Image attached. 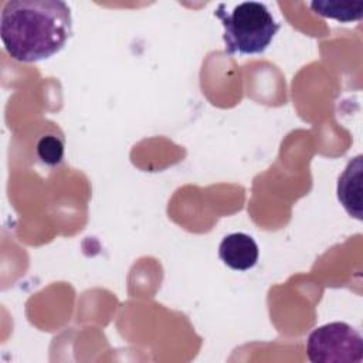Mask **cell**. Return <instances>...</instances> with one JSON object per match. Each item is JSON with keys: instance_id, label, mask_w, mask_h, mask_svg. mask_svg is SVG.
<instances>
[{"instance_id": "obj_2", "label": "cell", "mask_w": 363, "mask_h": 363, "mask_svg": "<svg viewBox=\"0 0 363 363\" xmlns=\"http://www.w3.org/2000/svg\"><path fill=\"white\" fill-rule=\"evenodd\" d=\"M214 16L223 24V41L228 55L262 54L279 30L267 6L258 1L240 3L230 11H225V4H220Z\"/></svg>"}, {"instance_id": "obj_4", "label": "cell", "mask_w": 363, "mask_h": 363, "mask_svg": "<svg viewBox=\"0 0 363 363\" xmlns=\"http://www.w3.org/2000/svg\"><path fill=\"white\" fill-rule=\"evenodd\" d=\"M218 257L231 269L247 271L257 264L259 248L251 235L233 233L225 235L220 242Z\"/></svg>"}, {"instance_id": "obj_5", "label": "cell", "mask_w": 363, "mask_h": 363, "mask_svg": "<svg viewBox=\"0 0 363 363\" xmlns=\"http://www.w3.org/2000/svg\"><path fill=\"white\" fill-rule=\"evenodd\" d=\"M362 156L350 160L337 182V199L343 208L362 220Z\"/></svg>"}, {"instance_id": "obj_6", "label": "cell", "mask_w": 363, "mask_h": 363, "mask_svg": "<svg viewBox=\"0 0 363 363\" xmlns=\"http://www.w3.org/2000/svg\"><path fill=\"white\" fill-rule=\"evenodd\" d=\"M311 9L326 18H333L340 23L357 21L363 17V1H312Z\"/></svg>"}, {"instance_id": "obj_7", "label": "cell", "mask_w": 363, "mask_h": 363, "mask_svg": "<svg viewBox=\"0 0 363 363\" xmlns=\"http://www.w3.org/2000/svg\"><path fill=\"white\" fill-rule=\"evenodd\" d=\"M37 156L47 166H57L64 157V142L54 136H43L37 143Z\"/></svg>"}, {"instance_id": "obj_1", "label": "cell", "mask_w": 363, "mask_h": 363, "mask_svg": "<svg viewBox=\"0 0 363 363\" xmlns=\"http://www.w3.org/2000/svg\"><path fill=\"white\" fill-rule=\"evenodd\" d=\"M72 34L71 10L60 0H11L3 6L0 37L7 54L20 62L47 60Z\"/></svg>"}, {"instance_id": "obj_3", "label": "cell", "mask_w": 363, "mask_h": 363, "mask_svg": "<svg viewBox=\"0 0 363 363\" xmlns=\"http://www.w3.org/2000/svg\"><path fill=\"white\" fill-rule=\"evenodd\" d=\"M306 357L312 363H360L363 337L345 322H330L311 332Z\"/></svg>"}]
</instances>
